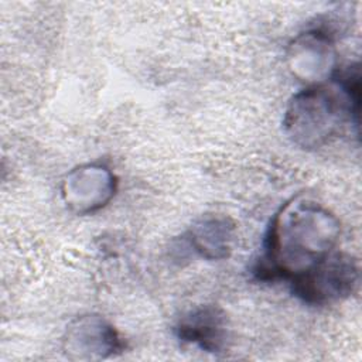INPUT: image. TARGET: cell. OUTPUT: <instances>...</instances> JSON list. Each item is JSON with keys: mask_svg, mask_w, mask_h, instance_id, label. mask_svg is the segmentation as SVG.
<instances>
[{"mask_svg": "<svg viewBox=\"0 0 362 362\" xmlns=\"http://www.w3.org/2000/svg\"><path fill=\"white\" fill-rule=\"evenodd\" d=\"M339 235L341 222L334 212L310 197L296 195L272 216L252 273L260 281H293L335 252Z\"/></svg>", "mask_w": 362, "mask_h": 362, "instance_id": "cell-1", "label": "cell"}, {"mask_svg": "<svg viewBox=\"0 0 362 362\" xmlns=\"http://www.w3.org/2000/svg\"><path fill=\"white\" fill-rule=\"evenodd\" d=\"M359 105L334 81L310 85L288 100L283 115L284 134L301 150H318L341 132L345 122L358 126Z\"/></svg>", "mask_w": 362, "mask_h": 362, "instance_id": "cell-2", "label": "cell"}, {"mask_svg": "<svg viewBox=\"0 0 362 362\" xmlns=\"http://www.w3.org/2000/svg\"><path fill=\"white\" fill-rule=\"evenodd\" d=\"M359 267L356 260L339 252H332L307 273L291 283L293 294L304 304L320 307L348 298L358 287Z\"/></svg>", "mask_w": 362, "mask_h": 362, "instance_id": "cell-3", "label": "cell"}, {"mask_svg": "<svg viewBox=\"0 0 362 362\" xmlns=\"http://www.w3.org/2000/svg\"><path fill=\"white\" fill-rule=\"evenodd\" d=\"M337 30L317 23L297 34L287 48V66L293 76L310 85L325 83L338 69Z\"/></svg>", "mask_w": 362, "mask_h": 362, "instance_id": "cell-4", "label": "cell"}, {"mask_svg": "<svg viewBox=\"0 0 362 362\" xmlns=\"http://www.w3.org/2000/svg\"><path fill=\"white\" fill-rule=\"evenodd\" d=\"M115 171L102 161L85 163L69 170L59 185L66 209L78 216L103 209L117 192Z\"/></svg>", "mask_w": 362, "mask_h": 362, "instance_id": "cell-5", "label": "cell"}, {"mask_svg": "<svg viewBox=\"0 0 362 362\" xmlns=\"http://www.w3.org/2000/svg\"><path fill=\"white\" fill-rule=\"evenodd\" d=\"M124 348L116 327L95 313L75 317L62 337V351L71 361H102L122 354Z\"/></svg>", "mask_w": 362, "mask_h": 362, "instance_id": "cell-6", "label": "cell"}, {"mask_svg": "<svg viewBox=\"0 0 362 362\" xmlns=\"http://www.w3.org/2000/svg\"><path fill=\"white\" fill-rule=\"evenodd\" d=\"M174 332L182 344L205 352H221L228 341V318L218 305H198L177 321Z\"/></svg>", "mask_w": 362, "mask_h": 362, "instance_id": "cell-7", "label": "cell"}, {"mask_svg": "<svg viewBox=\"0 0 362 362\" xmlns=\"http://www.w3.org/2000/svg\"><path fill=\"white\" fill-rule=\"evenodd\" d=\"M235 240L233 221L221 214H206L185 232L182 242L198 257L216 262L228 259Z\"/></svg>", "mask_w": 362, "mask_h": 362, "instance_id": "cell-8", "label": "cell"}]
</instances>
